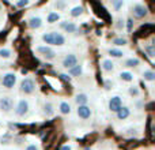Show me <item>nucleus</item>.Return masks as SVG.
I'll return each mask as SVG.
<instances>
[{
    "instance_id": "1",
    "label": "nucleus",
    "mask_w": 155,
    "mask_h": 150,
    "mask_svg": "<svg viewBox=\"0 0 155 150\" xmlns=\"http://www.w3.org/2000/svg\"><path fill=\"white\" fill-rule=\"evenodd\" d=\"M42 41L48 45H57V46H61L65 44V37L61 34V33H57V32H49L45 33L42 36Z\"/></svg>"
},
{
    "instance_id": "2",
    "label": "nucleus",
    "mask_w": 155,
    "mask_h": 150,
    "mask_svg": "<svg viewBox=\"0 0 155 150\" xmlns=\"http://www.w3.org/2000/svg\"><path fill=\"white\" fill-rule=\"evenodd\" d=\"M35 90V82L31 78H25L21 82V91L25 94H31Z\"/></svg>"
},
{
    "instance_id": "3",
    "label": "nucleus",
    "mask_w": 155,
    "mask_h": 150,
    "mask_svg": "<svg viewBox=\"0 0 155 150\" xmlns=\"http://www.w3.org/2000/svg\"><path fill=\"white\" fill-rule=\"evenodd\" d=\"M15 83H16V75L14 73H7L2 79V85L5 89H12L15 86Z\"/></svg>"
},
{
    "instance_id": "4",
    "label": "nucleus",
    "mask_w": 155,
    "mask_h": 150,
    "mask_svg": "<svg viewBox=\"0 0 155 150\" xmlns=\"http://www.w3.org/2000/svg\"><path fill=\"white\" fill-rule=\"evenodd\" d=\"M37 52L38 53H41L44 57H45L46 60H53L54 57H56V52L53 51V49L51 48V46H37Z\"/></svg>"
},
{
    "instance_id": "5",
    "label": "nucleus",
    "mask_w": 155,
    "mask_h": 150,
    "mask_svg": "<svg viewBox=\"0 0 155 150\" xmlns=\"http://www.w3.org/2000/svg\"><path fill=\"white\" fill-rule=\"evenodd\" d=\"M121 107H123V98L120 96H113L109 100V109L112 112H117Z\"/></svg>"
},
{
    "instance_id": "6",
    "label": "nucleus",
    "mask_w": 155,
    "mask_h": 150,
    "mask_svg": "<svg viewBox=\"0 0 155 150\" xmlns=\"http://www.w3.org/2000/svg\"><path fill=\"white\" fill-rule=\"evenodd\" d=\"M78 64V56L75 53H70V55H67V56L64 57V60H63V67H65V68H72V67H75V66Z\"/></svg>"
},
{
    "instance_id": "7",
    "label": "nucleus",
    "mask_w": 155,
    "mask_h": 150,
    "mask_svg": "<svg viewBox=\"0 0 155 150\" xmlns=\"http://www.w3.org/2000/svg\"><path fill=\"white\" fill-rule=\"evenodd\" d=\"M29 112V102L26 100H21L15 108V115L16 116H25Z\"/></svg>"
},
{
    "instance_id": "8",
    "label": "nucleus",
    "mask_w": 155,
    "mask_h": 150,
    "mask_svg": "<svg viewBox=\"0 0 155 150\" xmlns=\"http://www.w3.org/2000/svg\"><path fill=\"white\" fill-rule=\"evenodd\" d=\"M12 105H14V102H12L11 97L5 96V97L0 98V109H2L3 112H10V111L12 109Z\"/></svg>"
},
{
    "instance_id": "9",
    "label": "nucleus",
    "mask_w": 155,
    "mask_h": 150,
    "mask_svg": "<svg viewBox=\"0 0 155 150\" xmlns=\"http://www.w3.org/2000/svg\"><path fill=\"white\" fill-rule=\"evenodd\" d=\"M76 113H78V116H79L80 119H83V120H86V119H90L91 115H93V112H91L90 107H87V105H82V107H78Z\"/></svg>"
},
{
    "instance_id": "10",
    "label": "nucleus",
    "mask_w": 155,
    "mask_h": 150,
    "mask_svg": "<svg viewBox=\"0 0 155 150\" xmlns=\"http://www.w3.org/2000/svg\"><path fill=\"white\" fill-rule=\"evenodd\" d=\"M134 15L136 16V18H143V16L147 15V8L143 4L137 3V4L134 5Z\"/></svg>"
},
{
    "instance_id": "11",
    "label": "nucleus",
    "mask_w": 155,
    "mask_h": 150,
    "mask_svg": "<svg viewBox=\"0 0 155 150\" xmlns=\"http://www.w3.org/2000/svg\"><path fill=\"white\" fill-rule=\"evenodd\" d=\"M75 102L78 104V107H82V105H87L88 102V96L86 93H79L75 97Z\"/></svg>"
},
{
    "instance_id": "12",
    "label": "nucleus",
    "mask_w": 155,
    "mask_h": 150,
    "mask_svg": "<svg viewBox=\"0 0 155 150\" xmlns=\"http://www.w3.org/2000/svg\"><path fill=\"white\" fill-rule=\"evenodd\" d=\"M29 26L31 29H40L42 26V19L40 16H33V18L29 19Z\"/></svg>"
},
{
    "instance_id": "13",
    "label": "nucleus",
    "mask_w": 155,
    "mask_h": 150,
    "mask_svg": "<svg viewBox=\"0 0 155 150\" xmlns=\"http://www.w3.org/2000/svg\"><path fill=\"white\" fill-rule=\"evenodd\" d=\"M60 26H61L67 33H75V32H76V29H78V26H76L75 23H74V22H67V21L63 22V23L60 25Z\"/></svg>"
},
{
    "instance_id": "14",
    "label": "nucleus",
    "mask_w": 155,
    "mask_h": 150,
    "mask_svg": "<svg viewBox=\"0 0 155 150\" xmlns=\"http://www.w3.org/2000/svg\"><path fill=\"white\" fill-rule=\"evenodd\" d=\"M116 113H117V118L120 119V120H124V119H127L129 115H131V111H129V108H127V107H121Z\"/></svg>"
},
{
    "instance_id": "15",
    "label": "nucleus",
    "mask_w": 155,
    "mask_h": 150,
    "mask_svg": "<svg viewBox=\"0 0 155 150\" xmlns=\"http://www.w3.org/2000/svg\"><path fill=\"white\" fill-rule=\"evenodd\" d=\"M102 68H104V70L106 71V73H110V71L114 70V64H113L112 60L105 59L104 62H102Z\"/></svg>"
},
{
    "instance_id": "16",
    "label": "nucleus",
    "mask_w": 155,
    "mask_h": 150,
    "mask_svg": "<svg viewBox=\"0 0 155 150\" xmlns=\"http://www.w3.org/2000/svg\"><path fill=\"white\" fill-rule=\"evenodd\" d=\"M143 79L148 80V82H153L155 79V73L153 70H144L143 71Z\"/></svg>"
},
{
    "instance_id": "17",
    "label": "nucleus",
    "mask_w": 155,
    "mask_h": 150,
    "mask_svg": "<svg viewBox=\"0 0 155 150\" xmlns=\"http://www.w3.org/2000/svg\"><path fill=\"white\" fill-rule=\"evenodd\" d=\"M60 19V14L59 12H54V11H52V12L48 14V18H46V21L49 22V23H54V22H57Z\"/></svg>"
},
{
    "instance_id": "18",
    "label": "nucleus",
    "mask_w": 155,
    "mask_h": 150,
    "mask_svg": "<svg viewBox=\"0 0 155 150\" xmlns=\"http://www.w3.org/2000/svg\"><path fill=\"white\" fill-rule=\"evenodd\" d=\"M82 73H83V67L80 64H76L75 67L70 68V74L74 75V77H79V75H82Z\"/></svg>"
},
{
    "instance_id": "19",
    "label": "nucleus",
    "mask_w": 155,
    "mask_h": 150,
    "mask_svg": "<svg viewBox=\"0 0 155 150\" xmlns=\"http://www.w3.org/2000/svg\"><path fill=\"white\" fill-rule=\"evenodd\" d=\"M60 112H61L63 115H68V113L71 112V105L68 104V102L63 101L61 104H60Z\"/></svg>"
},
{
    "instance_id": "20",
    "label": "nucleus",
    "mask_w": 155,
    "mask_h": 150,
    "mask_svg": "<svg viewBox=\"0 0 155 150\" xmlns=\"http://www.w3.org/2000/svg\"><path fill=\"white\" fill-rule=\"evenodd\" d=\"M139 64H140V60L137 59V57H131V59H128L125 62L127 67H137Z\"/></svg>"
},
{
    "instance_id": "21",
    "label": "nucleus",
    "mask_w": 155,
    "mask_h": 150,
    "mask_svg": "<svg viewBox=\"0 0 155 150\" xmlns=\"http://www.w3.org/2000/svg\"><path fill=\"white\" fill-rule=\"evenodd\" d=\"M109 55L112 57H123L124 56V52L121 49H117V48H112L109 49Z\"/></svg>"
},
{
    "instance_id": "22",
    "label": "nucleus",
    "mask_w": 155,
    "mask_h": 150,
    "mask_svg": "<svg viewBox=\"0 0 155 150\" xmlns=\"http://www.w3.org/2000/svg\"><path fill=\"white\" fill-rule=\"evenodd\" d=\"M120 78L123 80H125V82H132L134 80V75L131 73H128V71H123V73H120Z\"/></svg>"
},
{
    "instance_id": "23",
    "label": "nucleus",
    "mask_w": 155,
    "mask_h": 150,
    "mask_svg": "<svg viewBox=\"0 0 155 150\" xmlns=\"http://www.w3.org/2000/svg\"><path fill=\"white\" fill-rule=\"evenodd\" d=\"M11 55H12L11 49H8V48H2L0 49V57H2V59H10Z\"/></svg>"
},
{
    "instance_id": "24",
    "label": "nucleus",
    "mask_w": 155,
    "mask_h": 150,
    "mask_svg": "<svg viewBox=\"0 0 155 150\" xmlns=\"http://www.w3.org/2000/svg\"><path fill=\"white\" fill-rule=\"evenodd\" d=\"M82 12H83V7L82 5H78V7H74L72 10H71V16H79V15H82Z\"/></svg>"
},
{
    "instance_id": "25",
    "label": "nucleus",
    "mask_w": 155,
    "mask_h": 150,
    "mask_svg": "<svg viewBox=\"0 0 155 150\" xmlns=\"http://www.w3.org/2000/svg\"><path fill=\"white\" fill-rule=\"evenodd\" d=\"M44 109H45V115L46 116H52L53 115V105L51 104V102H45V107H44Z\"/></svg>"
},
{
    "instance_id": "26",
    "label": "nucleus",
    "mask_w": 155,
    "mask_h": 150,
    "mask_svg": "<svg viewBox=\"0 0 155 150\" xmlns=\"http://www.w3.org/2000/svg\"><path fill=\"white\" fill-rule=\"evenodd\" d=\"M112 7L114 8V11H120L124 7V2L123 0H114V2H112Z\"/></svg>"
},
{
    "instance_id": "27",
    "label": "nucleus",
    "mask_w": 155,
    "mask_h": 150,
    "mask_svg": "<svg viewBox=\"0 0 155 150\" xmlns=\"http://www.w3.org/2000/svg\"><path fill=\"white\" fill-rule=\"evenodd\" d=\"M113 44L114 45H118V46H121V45H125V44H128V40L127 38H114L113 40Z\"/></svg>"
},
{
    "instance_id": "28",
    "label": "nucleus",
    "mask_w": 155,
    "mask_h": 150,
    "mask_svg": "<svg viewBox=\"0 0 155 150\" xmlns=\"http://www.w3.org/2000/svg\"><path fill=\"white\" fill-rule=\"evenodd\" d=\"M65 7H67V3H65V2H61V0H57V2L54 3V8H56L57 11H59V10H64Z\"/></svg>"
},
{
    "instance_id": "29",
    "label": "nucleus",
    "mask_w": 155,
    "mask_h": 150,
    "mask_svg": "<svg viewBox=\"0 0 155 150\" xmlns=\"http://www.w3.org/2000/svg\"><path fill=\"white\" fill-rule=\"evenodd\" d=\"M144 51L147 52V55L150 57H154V45H153V44H150V45H146L144 46Z\"/></svg>"
},
{
    "instance_id": "30",
    "label": "nucleus",
    "mask_w": 155,
    "mask_h": 150,
    "mask_svg": "<svg viewBox=\"0 0 155 150\" xmlns=\"http://www.w3.org/2000/svg\"><path fill=\"white\" fill-rule=\"evenodd\" d=\"M129 94H131V96H134V97H137L140 94V91H139V89L136 87V86H131V87H129Z\"/></svg>"
},
{
    "instance_id": "31",
    "label": "nucleus",
    "mask_w": 155,
    "mask_h": 150,
    "mask_svg": "<svg viewBox=\"0 0 155 150\" xmlns=\"http://www.w3.org/2000/svg\"><path fill=\"white\" fill-rule=\"evenodd\" d=\"M125 135H128V137H136L137 135V130L136 128H129V130H127V132H125Z\"/></svg>"
},
{
    "instance_id": "32",
    "label": "nucleus",
    "mask_w": 155,
    "mask_h": 150,
    "mask_svg": "<svg viewBox=\"0 0 155 150\" xmlns=\"http://www.w3.org/2000/svg\"><path fill=\"white\" fill-rule=\"evenodd\" d=\"M29 4L27 0H21V2H16V7H26Z\"/></svg>"
},
{
    "instance_id": "33",
    "label": "nucleus",
    "mask_w": 155,
    "mask_h": 150,
    "mask_svg": "<svg viewBox=\"0 0 155 150\" xmlns=\"http://www.w3.org/2000/svg\"><path fill=\"white\" fill-rule=\"evenodd\" d=\"M116 27H117V29H123V27H124V21H123V19H117Z\"/></svg>"
},
{
    "instance_id": "34",
    "label": "nucleus",
    "mask_w": 155,
    "mask_h": 150,
    "mask_svg": "<svg viewBox=\"0 0 155 150\" xmlns=\"http://www.w3.org/2000/svg\"><path fill=\"white\" fill-rule=\"evenodd\" d=\"M132 25H134V21H132V19H128V23H127V26H128V30H129V32L132 30Z\"/></svg>"
},
{
    "instance_id": "35",
    "label": "nucleus",
    "mask_w": 155,
    "mask_h": 150,
    "mask_svg": "<svg viewBox=\"0 0 155 150\" xmlns=\"http://www.w3.org/2000/svg\"><path fill=\"white\" fill-rule=\"evenodd\" d=\"M26 150H38V148H37L35 145H29V146L26 148Z\"/></svg>"
},
{
    "instance_id": "36",
    "label": "nucleus",
    "mask_w": 155,
    "mask_h": 150,
    "mask_svg": "<svg viewBox=\"0 0 155 150\" xmlns=\"http://www.w3.org/2000/svg\"><path fill=\"white\" fill-rule=\"evenodd\" d=\"M60 150H72V148H71L70 145H65V146H63V148L60 149Z\"/></svg>"
},
{
    "instance_id": "37",
    "label": "nucleus",
    "mask_w": 155,
    "mask_h": 150,
    "mask_svg": "<svg viewBox=\"0 0 155 150\" xmlns=\"http://www.w3.org/2000/svg\"><path fill=\"white\" fill-rule=\"evenodd\" d=\"M60 77H61L63 79H65V80H67V79H70V78H68V77H67V75H65V74H61V75H60Z\"/></svg>"
},
{
    "instance_id": "38",
    "label": "nucleus",
    "mask_w": 155,
    "mask_h": 150,
    "mask_svg": "<svg viewBox=\"0 0 155 150\" xmlns=\"http://www.w3.org/2000/svg\"><path fill=\"white\" fill-rule=\"evenodd\" d=\"M83 150H91L90 148H84V149H83Z\"/></svg>"
},
{
    "instance_id": "39",
    "label": "nucleus",
    "mask_w": 155,
    "mask_h": 150,
    "mask_svg": "<svg viewBox=\"0 0 155 150\" xmlns=\"http://www.w3.org/2000/svg\"><path fill=\"white\" fill-rule=\"evenodd\" d=\"M3 10V7H2V4H0V11H2Z\"/></svg>"
}]
</instances>
